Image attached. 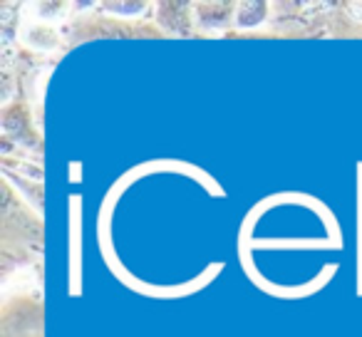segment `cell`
Listing matches in <instances>:
<instances>
[{"label": "cell", "instance_id": "cell-1", "mask_svg": "<svg viewBox=\"0 0 362 337\" xmlns=\"http://www.w3.org/2000/svg\"><path fill=\"white\" fill-rule=\"evenodd\" d=\"M233 8L228 3H211V6H197V20L204 30H218V28H226L228 20L233 16Z\"/></svg>", "mask_w": 362, "mask_h": 337}, {"label": "cell", "instance_id": "cell-2", "mask_svg": "<svg viewBox=\"0 0 362 337\" xmlns=\"http://www.w3.org/2000/svg\"><path fill=\"white\" fill-rule=\"evenodd\" d=\"M268 16L266 3H241L236 8V25L238 28H256Z\"/></svg>", "mask_w": 362, "mask_h": 337}]
</instances>
